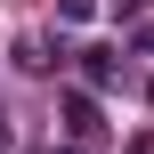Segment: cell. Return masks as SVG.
<instances>
[{
    "label": "cell",
    "instance_id": "52a82bcc",
    "mask_svg": "<svg viewBox=\"0 0 154 154\" xmlns=\"http://www.w3.org/2000/svg\"><path fill=\"white\" fill-rule=\"evenodd\" d=\"M41 154H81V146H73V138H65V146H41Z\"/></svg>",
    "mask_w": 154,
    "mask_h": 154
},
{
    "label": "cell",
    "instance_id": "ba28073f",
    "mask_svg": "<svg viewBox=\"0 0 154 154\" xmlns=\"http://www.w3.org/2000/svg\"><path fill=\"white\" fill-rule=\"evenodd\" d=\"M130 154H154V146H146V138H130Z\"/></svg>",
    "mask_w": 154,
    "mask_h": 154
},
{
    "label": "cell",
    "instance_id": "7a4b0ae2",
    "mask_svg": "<svg viewBox=\"0 0 154 154\" xmlns=\"http://www.w3.org/2000/svg\"><path fill=\"white\" fill-rule=\"evenodd\" d=\"M114 81H122V57L114 49H89L81 57V89H114Z\"/></svg>",
    "mask_w": 154,
    "mask_h": 154
},
{
    "label": "cell",
    "instance_id": "5b68a950",
    "mask_svg": "<svg viewBox=\"0 0 154 154\" xmlns=\"http://www.w3.org/2000/svg\"><path fill=\"white\" fill-rule=\"evenodd\" d=\"M130 49H138V57H154V16H138V24H130Z\"/></svg>",
    "mask_w": 154,
    "mask_h": 154
},
{
    "label": "cell",
    "instance_id": "3957f363",
    "mask_svg": "<svg viewBox=\"0 0 154 154\" xmlns=\"http://www.w3.org/2000/svg\"><path fill=\"white\" fill-rule=\"evenodd\" d=\"M57 57H65V49H57V41H41V32H32V41H16V65H24V73H49Z\"/></svg>",
    "mask_w": 154,
    "mask_h": 154
},
{
    "label": "cell",
    "instance_id": "8992f818",
    "mask_svg": "<svg viewBox=\"0 0 154 154\" xmlns=\"http://www.w3.org/2000/svg\"><path fill=\"white\" fill-rule=\"evenodd\" d=\"M8 146H16V130H8V114H0V154H8Z\"/></svg>",
    "mask_w": 154,
    "mask_h": 154
},
{
    "label": "cell",
    "instance_id": "277c9868",
    "mask_svg": "<svg viewBox=\"0 0 154 154\" xmlns=\"http://www.w3.org/2000/svg\"><path fill=\"white\" fill-rule=\"evenodd\" d=\"M97 8H106V0H57V24H89Z\"/></svg>",
    "mask_w": 154,
    "mask_h": 154
},
{
    "label": "cell",
    "instance_id": "6da1fadb",
    "mask_svg": "<svg viewBox=\"0 0 154 154\" xmlns=\"http://www.w3.org/2000/svg\"><path fill=\"white\" fill-rule=\"evenodd\" d=\"M57 114H65V138H73V146H89V138L106 130V122H97V89H65Z\"/></svg>",
    "mask_w": 154,
    "mask_h": 154
}]
</instances>
